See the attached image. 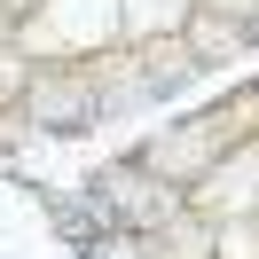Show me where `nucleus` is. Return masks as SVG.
Wrapping results in <instances>:
<instances>
[{
	"label": "nucleus",
	"mask_w": 259,
	"mask_h": 259,
	"mask_svg": "<svg viewBox=\"0 0 259 259\" xmlns=\"http://www.w3.org/2000/svg\"><path fill=\"white\" fill-rule=\"evenodd\" d=\"M95 204H102V212H126V220H157L165 196H142L134 173H110V181H95Z\"/></svg>",
	"instance_id": "f257e3e1"
},
{
	"label": "nucleus",
	"mask_w": 259,
	"mask_h": 259,
	"mask_svg": "<svg viewBox=\"0 0 259 259\" xmlns=\"http://www.w3.org/2000/svg\"><path fill=\"white\" fill-rule=\"evenodd\" d=\"M32 110H39V118H55V126H79V118L95 110V95H87V87H39Z\"/></svg>",
	"instance_id": "f03ea898"
}]
</instances>
